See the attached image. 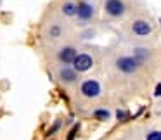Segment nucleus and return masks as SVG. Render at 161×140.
Segmentation results:
<instances>
[{
    "instance_id": "1",
    "label": "nucleus",
    "mask_w": 161,
    "mask_h": 140,
    "mask_svg": "<svg viewBox=\"0 0 161 140\" xmlns=\"http://www.w3.org/2000/svg\"><path fill=\"white\" fill-rule=\"evenodd\" d=\"M92 64H94V61H92V57L88 54H76L71 66H73V69L76 73H85V71H88L92 67Z\"/></svg>"
},
{
    "instance_id": "2",
    "label": "nucleus",
    "mask_w": 161,
    "mask_h": 140,
    "mask_svg": "<svg viewBox=\"0 0 161 140\" xmlns=\"http://www.w3.org/2000/svg\"><path fill=\"white\" fill-rule=\"evenodd\" d=\"M116 67L125 74H132L139 69V61L135 57H119L116 59Z\"/></svg>"
},
{
    "instance_id": "3",
    "label": "nucleus",
    "mask_w": 161,
    "mask_h": 140,
    "mask_svg": "<svg viewBox=\"0 0 161 140\" xmlns=\"http://www.w3.org/2000/svg\"><path fill=\"white\" fill-rule=\"evenodd\" d=\"M104 9L109 16H113V18H119V16H123L126 11L123 0H106Z\"/></svg>"
},
{
    "instance_id": "4",
    "label": "nucleus",
    "mask_w": 161,
    "mask_h": 140,
    "mask_svg": "<svg viewBox=\"0 0 161 140\" xmlns=\"http://www.w3.org/2000/svg\"><path fill=\"white\" fill-rule=\"evenodd\" d=\"M80 90H81V94H83L85 97L94 99V97H97V95L101 94V83H99L97 80H85L83 83H81Z\"/></svg>"
},
{
    "instance_id": "5",
    "label": "nucleus",
    "mask_w": 161,
    "mask_h": 140,
    "mask_svg": "<svg viewBox=\"0 0 161 140\" xmlns=\"http://www.w3.org/2000/svg\"><path fill=\"white\" fill-rule=\"evenodd\" d=\"M132 31L139 36H147L153 33V26H151V23L144 21V19H137L132 24Z\"/></svg>"
},
{
    "instance_id": "6",
    "label": "nucleus",
    "mask_w": 161,
    "mask_h": 140,
    "mask_svg": "<svg viewBox=\"0 0 161 140\" xmlns=\"http://www.w3.org/2000/svg\"><path fill=\"white\" fill-rule=\"evenodd\" d=\"M75 16H78L81 21H90V19L94 18V7H92L88 2H80V4L76 5V14Z\"/></svg>"
},
{
    "instance_id": "7",
    "label": "nucleus",
    "mask_w": 161,
    "mask_h": 140,
    "mask_svg": "<svg viewBox=\"0 0 161 140\" xmlns=\"http://www.w3.org/2000/svg\"><path fill=\"white\" fill-rule=\"evenodd\" d=\"M59 78H61L63 83L71 85L78 80V73L73 69V66H64V67H61V71H59Z\"/></svg>"
},
{
    "instance_id": "8",
    "label": "nucleus",
    "mask_w": 161,
    "mask_h": 140,
    "mask_svg": "<svg viewBox=\"0 0 161 140\" xmlns=\"http://www.w3.org/2000/svg\"><path fill=\"white\" fill-rule=\"evenodd\" d=\"M76 54L78 52L73 49V47H64V49H61L57 59H59L63 64H66V66H71V62H73V59H75V56H76Z\"/></svg>"
},
{
    "instance_id": "9",
    "label": "nucleus",
    "mask_w": 161,
    "mask_h": 140,
    "mask_svg": "<svg viewBox=\"0 0 161 140\" xmlns=\"http://www.w3.org/2000/svg\"><path fill=\"white\" fill-rule=\"evenodd\" d=\"M63 14L64 16H75L76 14V4H73V2H66V4L63 5Z\"/></svg>"
},
{
    "instance_id": "10",
    "label": "nucleus",
    "mask_w": 161,
    "mask_h": 140,
    "mask_svg": "<svg viewBox=\"0 0 161 140\" xmlns=\"http://www.w3.org/2000/svg\"><path fill=\"white\" fill-rule=\"evenodd\" d=\"M94 116H95L97 119H101V121H104V119H108L109 116H111V112H109L108 109H95Z\"/></svg>"
},
{
    "instance_id": "11",
    "label": "nucleus",
    "mask_w": 161,
    "mask_h": 140,
    "mask_svg": "<svg viewBox=\"0 0 161 140\" xmlns=\"http://www.w3.org/2000/svg\"><path fill=\"white\" fill-rule=\"evenodd\" d=\"M146 140H161V133L158 132V130L149 132V133H147V138H146Z\"/></svg>"
},
{
    "instance_id": "12",
    "label": "nucleus",
    "mask_w": 161,
    "mask_h": 140,
    "mask_svg": "<svg viewBox=\"0 0 161 140\" xmlns=\"http://www.w3.org/2000/svg\"><path fill=\"white\" fill-rule=\"evenodd\" d=\"M76 132H78V125H75V126H73V130H71V132L68 133V140H75L73 137L76 135Z\"/></svg>"
},
{
    "instance_id": "13",
    "label": "nucleus",
    "mask_w": 161,
    "mask_h": 140,
    "mask_svg": "<svg viewBox=\"0 0 161 140\" xmlns=\"http://www.w3.org/2000/svg\"><path fill=\"white\" fill-rule=\"evenodd\" d=\"M50 35H52V36H59V35H61V28H59V26H52V30H50Z\"/></svg>"
},
{
    "instance_id": "14",
    "label": "nucleus",
    "mask_w": 161,
    "mask_h": 140,
    "mask_svg": "<svg viewBox=\"0 0 161 140\" xmlns=\"http://www.w3.org/2000/svg\"><path fill=\"white\" fill-rule=\"evenodd\" d=\"M59 128H61V121H56V123H54V126H52V130H50L49 133H54V132H57Z\"/></svg>"
},
{
    "instance_id": "15",
    "label": "nucleus",
    "mask_w": 161,
    "mask_h": 140,
    "mask_svg": "<svg viewBox=\"0 0 161 140\" xmlns=\"http://www.w3.org/2000/svg\"><path fill=\"white\" fill-rule=\"evenodd\" d=\"M159 90H161V85H156V90H154V97H159Z\"/></svg>"
},
{
    "instance_id": "16",
    "label": "nucleus",
    "mask_w": 161,
    "mask_h": 140,
    "mask_svg": "<svg viewBox=\"0 0 161 140\" xmlns=\"http://www.w3.org/2000/svg\"><path fill=\"white\" fill-rule=\"evenodd\" d=\"M123 116H126V112L123 114V111H118V118H119V119H123Z\"/></svg>"
}]
</instances>
